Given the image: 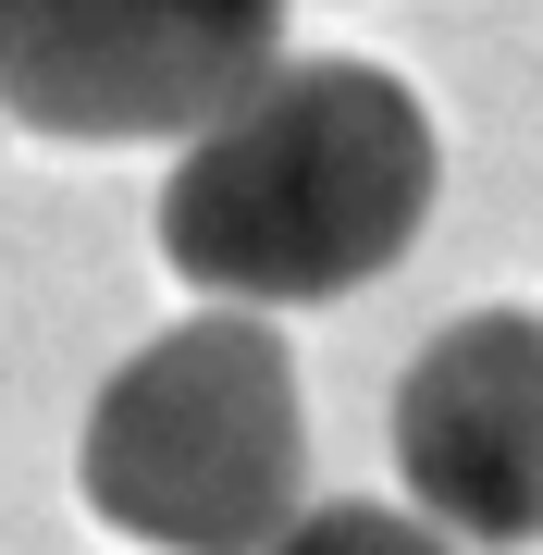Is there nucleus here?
Listing matches in <instances>:
<instances>
[{
    "label": "nucleus",
    "mask_w": 543,
    "mask_h": 555,
    "mask_svg": "<svg viewBox=\"0 0 543 555\" xmlns=\"http://www.w3.org/2000/svg\"><path fill=\"white\" fill-rule=\"evenodd\" d=\"M396 469L444 543H543V321L469 309L396 383Z\"/></svg>",
    "instance_id": "nucleus-4"
},
{
    "label": "nucleus",
    "mask_w": 543,
    "mask_h": 555,
    "mask_svg": "<svg viewBox=\"0 0 543 555\" xmlns=\"http://www.w3.org/2000/svg\"><path fill=\"white\" fill-rule=\"evenodd\" d=\"M260 555H457V543H444L421 506H359L346 494V506H297Z\"/></svg>",
    "instance_id": "nucleus-5"
},
{
    "label": "nucleus",
    "mask_w": 543,
    "mask_h": 555,
    "mask_svg": "<svg viewBox=\"0 0 543 555\" xmlns=\"http://www.w3.org/2000/svg\"><path fill=\"white\" fill-rule=\"evenodd\" d=\"M284 62V0H0V112L75 149L198 137Z\"/></svg>",
    "instance_id": "nucleus-3"
},
{
    "label": "nucleus",
    "mask_w": 543,
    "mask_h": 555,
    "mask_svg": "<svg viewBox=\"0 0 543 555\" xmlns=\"http://www.w3.org/2000/svg\"><path fill=\"white\" fill-rule=\"evenodd\" d=\"M432 222V112L383 62H272L161 173V259L222 309H322Z\"/></svg>",
    "instance_id": "nucleus-1"
},
{
    "label": "nucleus",
    "mask_w": 543,
    "mask_h": 555,
    "mask_svg": "<svg viewBox=\"0 0 543 555\" xmlns=\"http://www.w3.org/2000/svg\"><path fill=\"white\" fill-rule=\"evenodd\" d=\"M87 506L161 555H260L309 494V396L272 321L210 309L124 358L75 444Z\"/></svg>",
    "instance_id": "nucleus-2"
}]
</instances>
